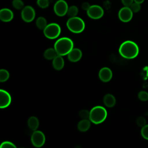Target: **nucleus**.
<instances>
[{
  "label": "nucleus",
  "instance_id": "f257e3e1",
  "mask_svg": "<svg viewBox=\"0 0 148 148\" xmlns=\"http://www.w3.org/2000/svg\"><path fill=\"white\" fill-rule=\"evenodd\" d=\"M120 54L127 59H133L139 54V47L136 43L131 40L123 42L119 49Z\"/></svg>",
  "mask_w": 148,
  "mask_h": 148
},
{
  "label": "nucleus",
  "instance_id": "f03ea898",
  "mask_svg": "<svg viewBox=\"0 0 148 148\" xmlns=\"http://www.w3.org/2000/svg\"><path fill=\"white\" fill-rule=\"evenodd\" d=\"M54 48L58 55L66 56L73 48V42L72 39L68 37H62L55 42Z\"/></svg>",
  "mask_w": 148,
  "mask_h": 148
},
{
  "label": "nucleus",
  "instance_id": "7ed1b4c3",
  "mask_svg": "<svg viewBox=\"0 0 148 148\" xmlns=\"http://www.w3.org/2000/svg\"><path fill=\"white\" fill-rule=\"evenodd\" d=\"M107 111L102 106L93 107L90 111L89 120L95 124H99L103 123L107 117Z\"/></svg>",
  "mask_w": 148,
  "mask_h": 148
},
{
  "label": "nucleus",
  "instance_id": "20e7f679",
  "mask_svg": "<svg viewBox=\"0 0 148 148\" xmlns=\"http://www.w3.org/2000/svg\"><path fill=\"white\" fill-rule=\"evenodd\" d=\"M66 27L72 32L79 34L82 32L85 28V23L84 21L79 17L69 18L66 21Z\"/></svg>",
  "mask_w": 148,
  "mask_h": 148
},
{
  "label": "nucleus",
  "instance_id": "39448f33",
  "mask_svg": "<svg viewBox=\"0 0 148 148\" xmlns=\"http://www.w3.org/2000/svg\"><path fill=\"white\" fill-rule=\"evenodd\" d=\"M61 31V27L57 23H51L47 25L43 30V34L47 38L54 39L60 36Z\"/></svg>",
  "mask_w": 148,
  "mask_h": 148
},
{
  "label": "nucleus",
  "instance_id": "423d86ee",
  "mask_svg": "<svg viewBox=\"0 0 148 148\" xmlns=\"http://www.w3.org/2000/svg\"><path fill=\"white\" fill-rule=\"evenodd\" d=\"M46 138L43 132L36 130L34 131L31 136V142L32 145L37 148L41 147L45 143Z\"/></svg>",
  "mask_w": 148,
  "mask_h": 148
},
{
  "label": "nucleus",
  "instance_id": "0eeeda50",
  "mask_svg": "<svg viewBox=\"0 0 148 148\" xmlns=\"http://www.w3.org/2000/svg\"><path fill=\"white\" fill-rule=\"evenodd\" d=\"M21 17L23 20L26 23L32 21L35 17V9L29 5L24 6L21 10Z\"/></svg>",
  "mask_w": 148,
  "mask_h": 148
},
{
  "label": "nucleus",
  "instance_id": "6e6552de",
  "mask_svg": "<svg viewBox=\"0 0 148 148\" xmlns=\"http://www.w3.org/2000/svg\"><path fill=\"white\" fill-rule=\"evenodd\" d=\"M104 14L103 9L101 6L98 5H91L87 11V16L94 20L101 18Z\"/></svg>",
  "mask_w": 148,
  "mask_h": 148
},
{
  "label": "nucleus",
  "instance_id": "1a4fd4ad",
  "mask_svg": "<svg viewBox=\"0 0 148 148\" xmlns=\"http://www.w3.org/2000/svg\"><path fill=\"white\" fill-rule=\"evenodd\" d=\"M68 5L65 0H58L54 5V12L56 15L62 17L66 14Z\"/></svg>",
  "mask_w": 148,
  "mask_h": 148
},
{
  "label": "nucleus",
  "instance_id": "9d476101",
  "mask_svg": "<svg viewBox=\"0 0 148 148\" xmlns=\"http://www.w3.org/2000/svg\"><path fill=\"white\" fill-rule=\"evenodd\" d=\"M119 19L124 22L127 23L131 20L133 17V12L130 7L124 6L120 9L118 13Z\"/></svg>",
  "mask_w": 148,
  "mask_h": 148
},
{
  "label": "nucleus",
  "instance_id": "9b49d317",
  "mask_svg": "<svg viewBox=\"0 0 148 148\" xmlns=\"http://www.w3.org/2000/svg\"><path fill=\"white\" fill-rule=\"evenodd\" d=\"M12 101L10 94L6 90L1 89L0 90V108L4 109L8 107Z\"/></svg>",
  "mask_w": 148,
  "mask_h": 148
},
{
  "label": "nucleus",
  "instance_id": "f8f14e48",
  "mask_svg": "<svg viewBox=\"0 0 148 148\" xmlns=\"http://www.w3.org/2000/svg\"><path fill=\"white\" fill-rule=\"evenodd\" d=\"M99 79L103 82H108L112 78V72L108 67L102 68L98 73Z\"/></svg>",
  "mask_w": 148,
  "mask_h": 148
},
{
  "label": "nucleus",
  "instance_id": "ddd939ff",
  "mask_svg": "<svg viewBox=\"0 0 148 148\" xmlns=\"http://www.w3.org/2000/svg\"><path fill=\"white\" fill-rule=\"evenodd\" d=\"M69 61L72 62L79 61L82 57V52L78 48H73L67 55Z\"/></svg>",
  "mask_w": 148,
  "mask_h": 148
},
{
  "label": "nucleus",
  "instance_id": "4468645a",
  "mask_svg": "<svg viewBox=\"0 0 148 148\" xmlns=\"http://www.w3.org/2000/svg\"><path fill=\"white\" fill-rule=\"evenodd\" d=\"M13 12L8 8H3L0 10V20L3 22H9L13 18Z\"/></svg>",
  "mask_w": 148,
  "mask_h": 148
},
{
  "label": "nucleus",
  "instance_id": "2eb2a0df",
  "mask_svg": "<svg viewBox=\"0 0 148 148\" xmlns=\"http://www.w3.org/2000/svg\"><path fill=\"white\" fill-rule=\"evenodd\" d=\"M52 64L53 68L56 70H61L64 66V60L62 58V56L58 55L53 60Z\"/></svg>",
  "mask_w": 148,
  "mask_h": 148
},
{
  "label": "nucleus",
  "instance_id": "dca6fc26",
  "mask_svg": "<svg viewBox=\"0 0 148 148\" xmlns=\"http://www.w3.org/2000/svg\"><path fill=\"white\" fill-rule=\"evenodd\" d=\"M103 102L105 105L108 108L113 107L116 102L115 97L111 94H106L103 98Z\"/></svg>",
  "mask_w": 148,
  "mask_h": 148
},
{
  "label": "nucleus",
  "instance_id": "f3484780",
  "mask_svg": "<svg viewBox=\"0 0 148 148\" xmlns=\"http://www.w3.org/2000/svg\"><path fill=\"white\" fill-rule=\"evenodd\" d=\"M91 123L89 119H82L77 124V129L80 132H86L90 128Z\"/></svg>",
  "mask_w": 148,
  "mask_h": 148
},
{
  "label": "nucleus",
  "instance_id": "a211bd4d",
  "mask_svg": "<svg viewBox=\"0 0 148 148\" xmlns=\"http://www.w3.org/2000/svg\"><path fill=\"white\" fill-rule=\"evenodd\" d=\"M27 125L30 130L32 131H36L39 125L38 119L35 116H31L27 121Z\"/></svg>",
  "mask_w": 148,
  "mask_h": 148
},
{
  "label": "nucleus",
  "instance_id": "6ab92c4d",
  "mask_svg": "<svg viewBox=\"0 0 148 148\" xmlns=\"http://www.w3.org/2000/svg\"><path fill=\"white\" fill-rule=\"evenodd\" d=\"M43 56L46 60H53L58 56V54L54 48H49L45 51Z\"/></svg>",
  "mask_w": 148,
  "mask_h": 148
},
{
  "label": "nucleus",
  "instance_id": "aec40b11",
  "mask_svg": "<svg viewBox=\"0 0 148 148\" xmlns=\"http://www.w3.org/2000/svg\"><path fill=\"white\" fill-rule=\"evenodd\" d=\"M48 24L47 20L44 17H39L36 20V25L40 30H44Z\"/></svg>",
  "mask_w": 148,
  "mask_h": 148
},
{
  "label": "nucleus",
  "instance_id": "412c9836",
  "mask_svg": "<svg viewBox=\"0 0 148 148\" xmlns=\"http://www.w3.org/2000/svg\"><path fill=\"white\" fill-rule=\"evenodd\" d=\"M78 12H79V10L77 7L76 6L72 5L68 8L66 14L69 17V18L74 17H76V16L78 14Z\"/></svg>",
  "mask_w": 148,
  "mask_h": 148
},
{
  "label": "nucleus",
  "instance_id": "4be33fe9",
  "mask_svg": "<svg viewBox=\"0 0 148 148\" xmlns=\"http://www.w3.org/2000/svg\"><path fill=\"white\" fill-rule=\"evenodd\" d=\"M9 72L5 69H1L0 70V82H5L8 80L9 78Z\"/></svg>",
  "mask_w": 148,
  "mask_h": 148
},
{
  "label": "nucleus",
  "instance_id": "5701e85b",
  "mask_svg": "<svg viewBox=\"0 0 148 148\" xmlns=\"http://www.w3.org/2000/svg\"><path fill=\"white\" fill-rule=\"evenodd\" d=\"M12 6L16 10H22L24 7V4L22 0H13Z\"/></svg>",
  "mask_w": 148,
  "mask_h": 148
},
{
  "label": "nucleus",
  "instance_id": "b1692460",
  "mask_svg": "<svg viewBox=\"0 0 148 148\" xmlns=\"http://www.w3.org/2000/svg\"><path fill=\"white\" fill-rule=\"evenodd\" d=\"M79 116L82 119H89L90 111L86 109H82L79 112Z\"/></svg>",
  "mask_w": 148,
  "mask_h": 148
},
{
  "label": "nucleus",
  "instance_id": "393cba45",
  "mask_svg": "<svg viewBox=\"0 0 148 148\" xmlns=\"http://www.w3.org/2000/svg\"><path fill=\"white\" fill-rule=\"evenodd\" d=\"M0 148H17V147L10 141H4L1 144Z\"/></svg>",
  "mask_w": 148,
  "mask_h": 148
},
{
  "label": "nucleus",
  "instance_id": "a878e982",
  "mask_svg": "<svg viewBox=\"0 0 148 148\" xmlns=\"http://www.w3.org/2000/svg\"><path fill=\"white\" fill-rule=\"evenodd\" d=\"M36 3L39 7L42 9H45L47 8L49 5V0H37Z\"/></svg>",
  "mask_w": 148,
  "mask_h": 148
},
{
  "label": "nucleus",
  "instance_id": "bb28decb",
  "mask_svg": "<svg viewBox=\"0 0 148 148\" xmlns=\"http://www.w3.org/2000/svg\"><path fill=\"white\" fill-rule=\"evenodd\" d=\"M138 98L142 101L148 100V92L145 91H141L138 93Z\"/></svg>",
  "mask_w": 148,
  "mask_h": 148
},
{
  "label": "nucleus",
  "instance_id": "cd10ccee",
  "mask_svg": "<svg viewBox=\"0 0 148 148\" xmlns=\"http://www.w3.org/2000/svg\"><path fill=\"white\" fill-rule=\"evenodd\" d=\"M130 8L131 9L133 13H137L140 10V4L136 2H133L132 5L130 6Z\"/></svg>",
  "mask_w": 148,
  "mask_h": 148
},
{
  "label": "nucleus",
  "instance_id": "c85d7f7f",
  "mask_svg": "<svg viewBox=\"0 0 148 148\" xmlns=\"http://www.w3.org/2000/svg\"><path fill=\"white\" fill-rule=\"evenodd\" d=\"M136 124L139 126V127H143V126H145L146 125V119L142 117V116H140V117H138L136 120Z\"/></svg>",
  "mask_w": 148,
  "mask_h": 148
},
{
  "label": "nucleus",
  "instance_id": "c756f323",
  "mask_svg": "<svg viewBox=\"0 0 148 148\" xmlns=\"http://www.w3.org/2000/svg\"><path fill=\"white\" fill-rule=\"evenodd\" d=\"M140 133L143 138L148 140V124L142 127Z\"/></svg>",
  "mask_w": 148,
  "mask_h": 148
},
{
  "label": "nucleus",
  "instance_id": "7c9ffc66",
  "mask_svg": "<svg viewBox=\"0 0 148 148\" xmlns=\"http://www.w3.org/2000/svg\"><path fill=\"white\" fill-rule=\"evenodd\" d=\"M134 2V0H121V2L124 6L127 7H130Z\"/></svg>",
  "mask_w": 148,
  "mask_h": 148
},
{
  "label": "nucleus",
  "instance_id": "2f4dec72",
  "mask_svg": "<svg viewBox=\"0 0 148 148\" xmlns=\"http://www.w3.org/2000/svg\"><path fill=\"white\" fill-rule=\"evenodd\" d=\"M90 6H91L90 5L89 3H88V2H83V3L82 4V8L83 10H86V11H87L88 9L90 8Z\"/></svg>",
  "mask_w": 148,
  "mask_h": 148
},
{
  "label": "nucleus",
  "instance_id": "473e14b6",
  "mask_svg": "<svg viewBox=\"0 0 148 148\" xmlns=\"http://www.w3.org/2000/svg\"><path fill=\"white\" fill-rule=\"evenodd\" d=\"M134 2L141 4V3H142L144 2L145 0H134Z\"/></svg>",
  "mask_w": 148,
  "mask_h": 148
},
{
  "label": "nucleus",
  "instance_id": "72a5a7b5",
  "mask_svg": "<svg viewBox=\"0 0 148 148\" xmlns=\"http://www.w3.org/2000/svg\"><path fill=\"white\" fill-rule=\"evenodd\" d=\"M19 148H24V147H19Z\"/></svg>",
  "mask_w": 148,
  "mask_h": 148
}]
</instances>
